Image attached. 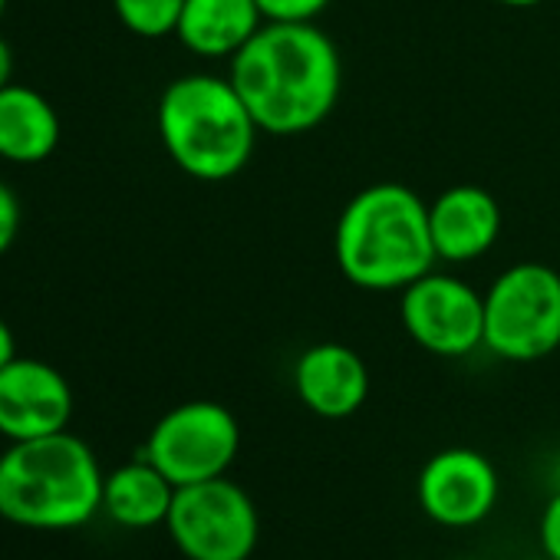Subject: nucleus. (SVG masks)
Returning <instances> with one entry per match:
<instances>
[{"label":"nucleus","instance_id":"a211bd4d","mask_svg":"<svg viewBox=\"0 0 560 560\" xmlns=\"http://www.w3.org/2000/svg\"><path fill=\"white\" fill-rule=\"evenodd\" d=\"M18 234H21V201L8 182H0V254H8L14 247Z\"/></svg>","mask_w":560,"mask_h":560},{"label":"nucleus","instance_id":"5701e85b","mask_svg":"<svg viewBox=\"0 0 560 560\" xmlns=\"http://www.w3.org/2000/svg\"><path fill=\"white\" fill-rule=\"evenodd\" d=\"M524 560H553V557H547V553H544V550H540V553H537V557H524Z\"/></svg>","mask_w":560,"mask_h":560},{"label":"nucleus","instance_id":"1a4fd4ad","mask_svg":"<svg viewBox=\"0 0 560 560\" xmlns=\"http://www.w3.org/2000/svg\"><path fill=\"white\" fill-rule=\"evenodd\" d=\"M416 494L429 521L452 530H465L481 524L494 511L501 478L488 455H481L478 448L455 445L435 452L422 465Z\"/></svg>","mask_w":560,"mask_h":560},{"label":"nucleus","instance_id":"2eb2a0df","mask_svg":"<svg viewBox=\"0 0 560 560\" xmlns=\"http://www.w3.org/2000/svg\"><path fill=\"white\" fill-rule=\"evenodd\" d=\"M175 498V485L149 462L136 458L113 475H106L103 485V511L119 524L132 530L159 527L168 521Z\"/></svg>","mask_w":560,"mask_h":560},{"label":"nucleus","instance_id":"4be33fe9","mask_svg":"<svg viewBox=\"0 0 560 560\" xmlns=\"http://www.w3.org/2000/svg\"><path fill=\"white\" fill-rule=\"evenodd\" d=\"M494 4H504V8L524 11V8H537V4H544V0H494Z\"/></svg>","mask_w":560,"mask_h":560},{"label":"nucleus","instance_id":"9b49d317","mask_svg":"<svg viewBox=\"0 0 560 560\" xmlns=\"http://www.w3.org/2000/svg\"><path fill=\"white\" fill-rule=\"evenodd\" d=\"M501 205L488 188L452 185L429 201V231L435 257L465 264L485 257L501 237Z\"/></svg>","mask_w":560,"mask_h":560},{"label":"nucleus","instance_id":"ddd939ff","mask_svg":"<svg viewBox=\"0 0 560 560\" xmlns=\"http://www.w3.org/2000/svg\"><path fill=\"white\" fill-rule=\"evenodd\" d=\"M257 0H185L175 37L205 60H231L260 27Z\"/></svg>","mask_w":560,"mask_h":560},{"label":"nucleus","instance_id":"f8f14e48","mask_svg":"<svg viewBox=\"0 0 560 560\" xmlns=\"http://www.w3.org/2000/svg\"><path fill=\"white\" fill-rule=\"evenodd\" d=\"M298 399L320 419H350L370 396V370L347 343H314L294 363Z\"/></svg>","mask_w":560,"mask_h":560},{"label":"nucleus","instance_id":"aec40b11","mask_svg":"<svg viewBox=\"0 0 560 560\" xmlns=\"http://www.w3.org/2000/svg\"><path fill=\"white\" fill-rule=\"evenodd\" d=\"M11 360H18V340H14V330L8 327V320H0V370H4Z\"/></svg>","mask_w":560,"mask_h":560},{"label":"nucleus","instance_id":"6e6552de","mask_svg":"<svg viewBox=\"0 0 560 560\" xmlns=\"http://www.w3.org/2000/svg\"><path fill=\"white\" fill-rule=\"evenodd\" d=\"M399 320L409 340L432 357L462 360L485 347V294L435 267L399 291Z\"/></svg>","mask_w":560,"mask_h":560},{"label":"nucleus","instance_id":"0eeeda50","mask_svg":"<svg viewBox=\"0 0 560 560\" xmlns=\"http://www.w3.org/2000/svg\"><path fill=\"white\" fill-rule=\"evenodd\" d=\"M241 452V425L231 409L211 399H191L168 409L149 432V458L175 488L228 475Z\"/></svg>","mask_w":560,"mask_h":560},{"label":"nucleus","instance_id":"423d86ee","mask_svg":"<svg viewBox=\"0 0 560 560\" xmlns=\"http://www.w3.org/2000/svg\"><path fill=\"white\" fill-rule=\"evenodd\" d=\"M165 527L188 560H247L260 537L257 504L228 475L175 488Z\"/></svg>","mask_w":560,"mask_h":560},{"label":"nucleus","instance_id":"dca6fc26","mask_svg":"<svg viewBox=\"0 0 560 560\" xmlns=\"http://www.w3.org/2000/svg\"><path fill=\"white\" fill-rule=\"evenodd\" d=\"M185 0H113V11L122 27L145 40L172 37L178 27Z\"/></svg>","mask_w":560,"mask_h":560},{"label":"nucleus","instance_id":"b1692460","mask_svg":"<svg viewBox=\"0 0 560 560\" xmlns=\"http://www.w3.org/2000/svg\"><path fill=\"white\" fill-rule=\"evenodd\" d=\"M553 478H557V488H560V458H557V468H553Z\"/></svg>","mask_w":560,"mask_h":560},{"label":"nucleus","instance_id":"412c9836","mask_svg":"<svg viewBox=\"0 0 560 560\" xmlns=\"http://www.w3.org/2000/svg\"><path fill=\"white\" fill-rule=\"evenodd\" d=\"M11 83H14V50L4 37H0V90Z\"/></svg>","mask_w":560,"mask_h":560},{"label":"nucleus","instance_id":"7ed1b4c3","mask_svg":"<svg viewBox=\"0 0 560 560\" xmlns=\"http://www.w3.org/2000/svg\"><path fill=\"white\" fill-rule=\"evenodd\" d=\"M103 485L93 448L67 429L11 442L0 455V517L34 530H70L103 508Z\"/></svg>","mask_w":560,"mask_h":560},{"label":"nucleus","instance_id":"f03ea898","mask_svg":"<svg viewBox=\"0 0 560 560\" xmlns=\"http://www.w3.org/2000/svg\"><path fill=\"white\" fill-rule=\"evenodd\" d=\"M340 273L360 291H402L435 267L429 205L399 182L360 188L334 231Z\"/></svg>","mask_w":560,"mask_h":560},{"label":"nucleus","instance_id":"f257e3e1","mask_svg":"<svg viewBox=\"0 0 560 560\" xmlns=\"http://www.w3.org/2000/svg\"><path fill=\"white\" fill-rule=\"evenodd\" d=\"M237 96L267 136H304L337 106L343 60L317 24H264L234 57Z\"/></svg>","mask_w":560,"mask_h":560},{"label":"nucleus","instance_id":"20e7f679","mask_svg":"<svg viewBox=\"0 0 560 560\" xmlns=\"http://www.w3.org/2000/svg\"><path fill=\"white\" fill-rule=\"evenodd\" d=\"M159 139L168 159L198 182H228L254 155L257 122L228 77L188 73L159 96Z\"/></svg>","mask_w":560,"mask_h":560},{"label":"nucleus","instance_id":"f3484780","mask_svg":"<svg viewBox=\"0 0 560 560\" xmlns=\"http://www.w3.org/2000/svg\"><path fill=\"white\" fill-rule=\"evenodd\" d=\"M267 24H314L330 0H257Z\"/></svg>","mask_w":560,"mask_h":560},{"label":"nucleus","instance_id":"393cba45","mask_svg":"<svg viewBox=\"0 0 560 560\" xmlns=\"http://www.w3.org/2000/svg\"><path fill=\"white\" fill-rule=\"evenodd\" d=\"M4 8H8V0H0V18H4Z\"/></svg>","mask_w":560,"mask_h":560},{"label":"nucleus","instance_id":"6ab92c4d","mask_svg":"<svg viewBox=\"0 0 560 560\" xmlns=\"http://www.w3.org/2000/svg\"><path fill=\"white\" fill-rule=\"evenodd\" d=\"M537 537H540V550L553 560H560V488L550 494V501L540 511V524H537Z\"/></svg>","mask_w":560,"mask_h":560},{"label":"nucleus","instance_id":"39448f33","mask_svg":"<svg viewBox=\"0 0 560 560\" xmlns=\"http://www.w3.org/2000/svg\"><path fill=\"white\" fill-rule=\"evenodd\" d=\"M485 350L537 363L560 350V273L537 260L504 267L485 291Z\"/></svg>","mask_w":560,"mask_h":560},{"label":"nucleus","instance_id":"4468645a","mask_svg":"<svg viewBox=\"0 0 560 560\" xmlns=\"http://www.w3.org/2000/svg\"><path fill=\"white\" fill-rule=\"evenodd\" d=\"M60 142V116L54 103L21 83L0 90V159L37 165Z\"/></svg>","mask_w":560,"mask_h":560},{"label":"nucleus","instance_id":"9d476101","mask_svg":"<svg viewBox=\"0 0 560 560\" xmlns=\"http://www.w3.org/2000/svg\"><path fill=\"white\" fill-rule=\"evenodd\" d=\"M73 416V389L44 360L18 357L0 370V435L11 442L63 432Z\"/></svg>","mask_w":560,"mask_h":560}]
</instances>
